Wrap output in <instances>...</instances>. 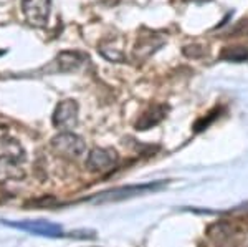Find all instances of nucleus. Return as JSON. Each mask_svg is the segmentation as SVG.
I'll list each match as a JSON object with an SVG mask.
<instances>
[{"mask_svg":"<svg viewBox=\"0 0 248 247\" xmlns=\"http://www.w3.org/2000/svg\"><path fill=\"white\" fill-rule=\"evenodd\" d=\"M118 165V154L108 148H94L88 154L86 166L93 173H109Z\"/></svg>","mask_w":248,"mask_h":247,"instance_id":"7ed1b4c3","label":"nucleus"},{"mask_svg":"<svg viewBox=\"0 0 248 247\" xmlns=\"http://www.w3.org/2000/svg\"><path fill=\"white\" fill-rule=\"evenodd\" d=\"M51 148L55 153L66 159H78L85 153L86 145L78 134L75 133H60L51 139Z\"/></svg>","mask_w":248,"mask_h":247,"instance_id":"f257e3e1","label":"nucleus"},{"mask_svg":"<svg viewBox=\"0 0 248 247\" xmlns=\"http://www.w3.org/2000/svg\"><path fill=\"white\" fill-rule=\"evenodd\" d=\"M190 2H209V0H190Z\"/></svg>","mask_w":248,"mask_h":247,"instance_id":"ddd939ff","label":"nucleus"},{"mask_svg":"<svg viewBox=\"0 0 248 247\" xmlns=\"http://www.w3.org/2000/svg\"><path fill=\"white\" fill-rule=\"evenodd\" d=\"M78 123V103L75 99H63L55 108L53 125L57 128H73Z\"/></svg>","mask_w":248,"mask_h":247,"instance_id":"423d86ee","label":"nucleus"},{"mask_svg":"<svg viewBox=\"0 0 248 247\" xmlns=\"http://www.w3.org/2000/svg\"><path fill=\"white\" fill-rule=\"evenodd\" d=\"M161 184H141V186H127V188H118V189H111L106 193L98 194L96 198H93V202H111V201H121V199H127L142 194L146 191H154L157 189Z\"/></svg>","mask_w":248,"mask_h":247,"instance_id":"39448f33","label":"nucleus"},{"mask_svg":"<svg viewBox=\"0 0 248 247\" xmlns=\"http://www.w3.org/2000/svg\"><path fill=\"white\" fill-rule=\"evenodd\" d=\"M5 226L10 228L25 231L30 234H37V236H45V237H62L63 231L58 224H53L50 221H22V222H7L3 221Z\"/></svg>","mask_w":248,"mask_h":247,"instance_id":"20e7f679","label":"nucleus"},{"mask_svg":"<svg viewBox=\"0 0 248 247\" xmlns=\"http://www.w3.org/2000/svg\"><path fill=\"white\" fill-rule=\"evenodd\" d=\"M25 176V171L20 168L18 159L12 154H3L0 156V184L10 179H22Z\"/></svg>","mask_w":248,"mask_h":247,"instance_id":"6e6552de","label":"nucleus"},{"mask_svg":"<svg viewBox=\"0 0 248 247\" xmlns=\"http://www.w3.org/2000/svg\"><path fill=\"white\" fill-rule=\"evenodd\" d=\"M51 0H22V10L27 22L33 27L46 25L50 17Z\"/></svg>","mask_w":248,"mask_h":247,"instance_id":"f03ea898","label":"nucleus"},{"mask_svg":"<svg viewBox=\"0 0 248 247\" xmlns=\"http://www.w3.org/2000/svg\"><path fill=\"white\" fill-rule=\"evenodd\" d=\"M220 58L229 60V62H245L248 60V50L245 47H229L222 51Z\"/></svg>","mask_w":248,"mask_h":247,"instance_id":"f8f14e48","label":"nucleus"},{"mask_svg":"<svg viewBox=\"0 0 248 247\" xmlns=\"http://www.w3.org/2000/svg\"><path fill=\"white\" fill-rule=\"evenodd\" d=\"M85 62V57L78 51H62L57 58L58 68L63 73H68V71H77L79 66Z\"/></svg>","mask_w":248,"mask_h":247,"instance_id":"9d476101","label":"nucleus"},{"mask_svg":"<svg viewBox=\"0 0 248 247\" xmlns=\"http://www.w3.org/2000/svg\"><path fill=\"white\" fill-rule=\"evenodd\" d=\"M99 51H101V55L108 60H111V62H118L121 63L124 62V51L123 49H119V47H116L113 42H105L99 45Z\"/></svg>","mask_w":248,"mask_h":247,"instance_id":"9b49d317","label":"nucleus"},{"mask_svg":"<svg viewBox=\"0 0 248 247\" xmlns=\"http://www.w3.org/2000/svg\"><path fill=\"white\" fill-rule=\"evenodd\" d=\"M164 43L162 37H159V35H144L138 40V43H136V49H134V58L136 60H147L151 57V55L154 53L157 49H161V45Z\"/></svg>","mask_w":248,"mask_h":247,"instance_id":"0eeeda50","label":"nucleus"},{"mask_svg":"<svg viewBox=\"0 0 248 247\" xmlns=\"http://www.w3.org/2000/svg\"><path fill=\"white\" fill-rule=\"evenodd\" d=\"M166 113H167V108L164 105H154L151 106L147 111H144L141 115V118L138 119L136 123V130H149L155 126L157 123H161L164 118H166Z\"/></svg>","mask_w":248,"mask_h":247,"instance_id":"1a4fd4ad","label":"nucleus"}]
</instances>
